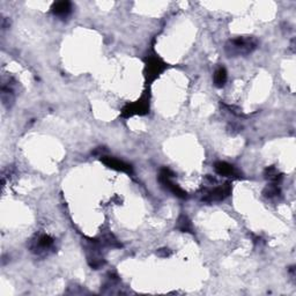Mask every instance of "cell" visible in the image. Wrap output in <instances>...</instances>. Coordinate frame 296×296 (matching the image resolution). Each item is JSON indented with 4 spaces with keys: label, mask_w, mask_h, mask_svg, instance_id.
Here are the masks:
<instances>
[{
    "label": "cell",
    "mask_w": 296,
    "mask_h": 296,
    "mask_svg": "<svg viewBox=\"0 0 296 296\" xmlns=\"http://www.w3.org/2000/svg\"><path fill=\"white\" fill-rule=\"evenodd\" d=\"M231 192V186L230 184H224L221 186H216L214 189L208 191L207 193L203 197V200L206 203H213V201H222L229 196Z\"/></svg>",
    "instance_id": "277c9868"
},
{
    "label": "cell",
    "mask_w": 296,
    "mask_h": 296,
    "mask_svg": "<svg viewBox=\"0 0 296 296\" xmlns=\"http://www.w3.org/2000/svg\"><path fill=\"white\" fill-rule=\"evenodd\" d=\"M166 69V64H164L159 58H151L146 65V76L149 80L153 81L163 72V70Z\"/></svg>",
    "instance_id": "8992f818"
},
{
    "label": "cell",
    "mask_w": 296,
    "mask_h": 296,
    "mask_svg": "<svg viewBox=\"0 0 296 296\" xmlns=\"http://www.w3.org/2000/svg\"><path fill=\"white\" fill-rule=\"evenodd\" d=\"M172 177H174V172H172L170 169H168V168H163L162 170L160 172V182L162 183V184L167 187L168 190L170 191L175 194L176 197L178 198H182V199H184V198H187V194L184 190L182 189L181 186L175 184L174 182H172Z\"/></svg>",
    "instance_id": "7a4b0ae2"
},
{
    "label": "cell",
    "mask_w": 296,
    "mask_h": 296,
    "mask_svg": "<svg viewBox=\"0 0 296 296\" xmlns=\"http://www.w3.org/2000/svg\"><path fill=\"white\" fill-rule=\"evenodd\" d=\"M149 104L147 99H140L137 102L132 104H127V106L123 109L122 115L124 117H132L136 115H146L148 112Z\"/></svg>",
    "instance_id": "5b68a950"
},
{
    "label": "cell",
    "mask_w": 296,
    "mask_h": 296,
    "mask_svg": "<svg viewBox=\"0 0 296 296\" xmlns=\"http://www.w3.org/2000/svg\"><path fill=\"white\" fill-rule=\"evenodd\" d=\"M258 47V41L252 36L236 37L229 40L224 46V51L228 57H239V56H248L256 50Z\"/></svg>",
    "instance_id": "6da1fadb"
},
{
    "label": "cell",
    "mask_w": 296,
    "mask_h": 296,
    "mask_svg": "<svg viewBox=\"0 0 296 296\" xmlns=\"http://www.w3.org/2000/svg\"><path fill=\"white\" fill-rule=\"evenodd\" d=\"M263 193H264V196L266 198H269V199H272V198H275V197L280 196L281 190H280V187L278 186L276 183H273V184L265 187Z\"/></svg>",
    "instance_id": "4fadbf2b"
},
{
    "label": "cell",
    "mask_w": 296,
    "mask_h": 296,
    "mask_svg": "<svg viewBox=\"0 0 296 296\" xmlns=\"http://www.w3.org/2000/svg\"><path fill=\"white\" fill-rule=\"evenodd\" d=\"M177 228L179 230L184 231V233H192V230H193L192 223H191L190 219L187 218V216L184 215V214H182L178 218V220H177Z\"/></svg>",
    "instance_id": "8fae6325"
},
{
    "label": "cell",
    "mask_w": 296,
    "mask_h": 296,
    "mask_svg": "<svg viewBox=\"0 0 296 296\" xmlns=\"http://www.w3.org/2000/svg\"><path fill=\"white\" fill-rule=\"evenodd\" d=\"M227 79H228L227 70L224 69L223 66L218 67V69H216V71L214 72V76H213V82H214V85L218 88L223 87V86L226 85Z\"/></svg>",
    "instance_id": "30bf717a"
},
{
    "label": "cell",
    "mask_w": 296,
    "mask_h": 296,
    "mask_svg": "<svg viewBox=\"0 0 296 296\" xmlns=\"http://www.w3.org/2000/svg\"><path fill=\"white\" fill-rule=\"evenodd\" d=\"M54 243H55V239L52 238L50 235L42 234L40 235L35 241H33L31 245V250L32 252H34L35 254L47 253L49 250L54 248Z\"/></svg>",
    "instance_id": "3957f363"
},
{
    "label": "cell",
    "mask_w": 296,
    "mask_h": 296,
    "mask_svg": "<svg viewBox=\"0 0 296 296\" xmlns=\"http://www.w3.org/2000/svg\"><path fill=\"white\" fill-rule=\"evenodd\" d=\"M214 170L220 176H226V177H239V171L231 164L219 161L214 164Z\"/></svg>",
    "instance_id": "9c48e42d"
},
{
    "label": "cell",
    "mask_w": 296,
    "mask_h": 296,
    "mask_svg": "<svg viewBox=\"0 0 296 296\" xmlns=\"http://www.w3.org/2000/svg\"><path fill=\"white\" fill-rule=\"evenodd\" d=\"M265 177L273 183H278L282 178V174L275 169L274 167H268L267 169L265 170Z\"/></svg>",
    "instance_id": "7c38bea8"
},
{
    "label": "cell",
    "mask_w": 296,
    "mask_h": 296,
    "mask_svg": "<svg viewBox=\"0 0 296 296\" xmlns=\"http://www.w3.org/2000/svg\"><path fill=\"white\" fill-rule=\"evenodd\" d=\"M52 13L55 14L56 17L61 18V19H65L72 13V3L67 2V0H64V2H57L55 3L51 7Z\"/></svg>",
    "instance_id": "ba28073f"
},
{
    "label": "cell",
    "mask_w": 296,
    "mask_h": 296,
    "mask_svg": "<svg viewBox=\"0 0 296 296\" xmlns=\"http://www.w3.org/2000/svg\"><path fill=\"white\" fill-rule=\"evenodd\" d=\"M102 159L101 161L106 164L107 167L111 168V169H115L117 171H123V172H127V174H131L132 172V167L131 164L124 162V161L116 159V157H111V156H101Z\"/></svg>",
    "instance_id": "52a82bcc"
}]
</instances>
